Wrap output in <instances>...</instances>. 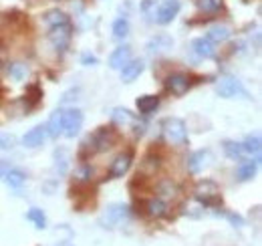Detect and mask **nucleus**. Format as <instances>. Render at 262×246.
Here are the masks:
<instances>
[{
    "label": "nucleus",
    "mask_w": 262,
    "mask_h": 246,
    "mask_svg": "<svg viewBox=\"0 0 262 246\" xmlns=\"http://www.w3.org/2000/svg\"><path fill=\"white\" fill-rule=\"evenodd\" d=\"M216 91L224 99H250V93L246 91V87L236 79V77H220V81L216 83Z\"/></svg>",
    "instance_id": "f257e3e1"
},
{
    "label": "nucleus",
    "mask_w": 262,
    "mask_h": 246,
    "mask_svg": "<svg viewBox=\"0 0 262 246\" xmlns=\"http://www.w3.org/2000/svg\"><path fill=\"white\" fill-rule=\"evenodd\" d=\"M129 218V208L125 204H111L105 208V212L99 218V224L103 228H115L119 224H123Z\"/></svg>",
    "instance_id": "f03ea898"
},
{
    "label": "nucleus",
    "mask_w": 262,
    "mask_h": 246,
    "mask_svg": "<svg viewBox=\"0 0 262 246\" xmlns=\"http://www.w3.org/2000/svg\"><path fill=\"white\" fill-rule=\"evenodd\" d=\"M164 135L165 139L173 146H184L188 141V129L186 123L178 117H169L164 121Z\"/></svg>",
    "instance_id": "7ed1b4c3"
},
{
    "label": "nucleus",
    "mask_w": 262,
    "mask_h": 246,
    "mask_svg": "<svg viewBox=\"0 0 262 246\" xmlns=\"http://www.w3.org/2000/svg\"><path fill=\"white\" fill-rule=\"evenodd\" d=\"M194 196H196L198 202H202L204 206H218V204H222L218 186L214 184V182H210V180H206V182H200V184L196 186V192H194Z\"/></svg>",
    "instance_id": "20e7f679"
},
{
    "label": "nucleus",
    "mask_w": 262,
    "mask_h": 246,
    "mask_svg": "<svg viewBox=\"0 0 262 246\" xmlns=\"http://www.w3.org/2000/svg\"><path fill=\"white\" fill-rule=\"evenodd\" d=\"M71 34H73V27L71 23L59 25V27H51L49 32V40L53 43V47L57 49V53H65L69 43H71Z\"/></svg>",
    "instance_id": "39448f33"
},
{
    "label": "nucleus",
    "mask_w": 262,
    "mask_h": 246,
    "mask_svg": "<svg viewBox=\"0 0 262 246\" xmlns=\"http://www.w3.org/2000/svg\"><path fill=\"white\" fill-rule=\"evenodd\" d=\"M89 141H91V148H93V152H107V150H111L115 144H117V133L113 131V129H107V127H101L97 133L93 135V137H89Z\"/></svg>",
    "instance_id": "423d86ee"
},
{
    "label": "nucleus",
    "mask_w": 262,
    "mask_h": 246,
    "mask_svg": "<svg viewBox=\"0 0 262 246\" xmlns=\"http://www.w3.org/2000/svg\"><path fill=\"white\" fill-rule=\"evenodd\" d=\"M83 127V113L79 109H63V135L75 137Z\"/></svg>",
    "instance_id": "0eeeda50"
},
{
    "label": "nucleus",
    "mask_w": 262,
    "mask_h": 246,
    "mask_svg": "<svg viewBox=\"0 0 262 246\" xmlns=\"http://www.w3.org/2000/svg\"><path fill=\"white\" fill-rule=\"evenodd\" d=\"M180 8H182L180 0H165L164 4L156 10V23L158 25H169L178 16Z\"/></svg>",
    "instance_id": "6e6552de"
},
{
    "label": "nucleus",
    "mask_w": 262,
    "mask_h": 246,
    "mask_svg": "<svg viewBox=\"0 0 262 246\" xmlns=\"http://www.w3.org/2000/svg\"><path fill=\"white\" fill-rule=\"evenodd\" d=\"M131 161H133V154H131V152L119 154L117 157H115V159H113L111 168H109V178H113V180H117V178H123V176L129 172Z\"/></svg>",
    "instance_id": "1a4fd4ad"
},
{
    "label": "nucleus",
    "mask_w": 262,
    "mask_h": 246,
    "mask_svg": "<svg viewBox=\"0 0 262 246\" xmlns=\"http://www.w3.org/2000/svg\"><path fill=\"white\" fill-rule=\"evenodd\" d=\"M47 137H49V135H47V127L36 125V127L27 131V135L23 137V144H25V148H29V150H36V148H40V146L45 144Z\"/></svg>",
    "instance_id": "9d476101"
},
{
    "label": "nucleus",
    "mask_w": 262,
    "mask_h": 246,
    "mask_svg": "<svg viewBox=\"0 0 262 246\" xmlns=\"http://www.w3.org/2000/svg\"><path fill=\"white\" fill-rule=\"evenodd\" d=\"M165 89L173 95H184V93L190 89V79L182 73H173L165 79Z\"/></svg>",
    "instance_id": "9b49d317"
},
{
    "label": "nucleus",
    "mask_w": 262,
    "mask_h": 246,
    "mask_svg": "<svg viewBox=\"0 0 262 246\" xmlns=\"http://www.w3.org/2000/svg\"><path fill=\"white\" fill-rule=\"evenodd\" d=\"M258 166H260V157L240 161V166H238V170H236L238 180H240V182H248V180H252V178L256 176V172H258Z\"/></svg>",
    "instance_id": "f8f14e48"
},
{
    "label": "nucleus",
    "mask_w": 262,
    "mask_h": 246,
    "mask_svg": "<svg viewBox=\"0 0 262 246\" xmlns=\"http://www.w3.org/2000/svg\"><path fill=\"white\" fill-rule=\"evenodd\" d=\"M129 61H131V49L127 45H123V47H117V49L111 53V57H109V67L115 69V71H121Z\"/></svg>",
    "instance_id": "ddd939ff"
},
{
    "label": "nucleus",
    "mask_w": 262,
    "mask_h": 246,
    "mask_svg": "<svg viewBox=\"0 0 262 246\" xmlns=\"http://www.w3.org/2000/svg\"><path fill=\"white\" fill-rule=\"evenodd\" d=\"M171 45H173L171 36H167V34H156V36L149 38V43H147V51H149L151 55H162V53H165V51L171 49Z\"/></svg>",
    "instance_id": "4468645a"
},
{
    "label": "nucleus",
    "mask_w": 262,
    "mask_h": 246,
    "mask_svg": "<svg viewBox=\"0 0 262 246\" xmlns=\"http://www.w3.org/2000/svg\"><path fill=\"white\" fill-rule=\"evenodd\" d=\"M210 152L208 150H200V152H194V154L188 157V170L192 172V174H198V172H202L206 166H208V161H210Z\"/></svg>",
    "instance_id": "2eb2a0df"
},
{
    "label": "nucleus",
    "mask_w": 262,
    "mask_h": 246,
    "mask_svg": "<svg viewBox=\"0 0 262 246\" xmlns=\"http://www.w3.org/2000/svg\"><path fill=\"white\" fill-rule=\"evenodd\" d=\"M192 49H194L196 57H200V59H212L216 55V47H214V43L210 38H196L192 43Z\"/></svg>",
    "instance_id": "dca6fc26"
},
{
    "label": "nucleus",
    "mask_w": 262,
    "mask_h": 246,
    "mask_svg": "<svg viewBox=\"0 0 262 246\" xmlns=\"http://www.w3.org/2000/svg\"><path fill=\"white\" fill-rule=\"evenodd\" d=\"M143 69H145V65L143 61H129L123 69H121V81L123 83H131V81H135L141 73H143Z\"/></svg>",
    "instance_id": "f3484780"
},
{
    "label": "nucleus",
    "mask_w": 262,
    "mask_h": 246,
    "mask_svg": "<svg viewBox=\"0 0 262 246\" xmlns=\"http://www.w3.org/2000/svg\"><path fill=\"white\" fill-rule=\"evenodd\" d=\"M47 135L53 137V139H57L59 135H63V109H57L51 115V119L47 123Z\"/></svg>",
    "instance_id": "a211bd4d"
},
{
    "label": "nucleus",
    "mask_w": 262,
    "mask_h": 246,
    "mask_svg": "<svg viewBox=\"0 0 262 246\" xmlns=\"http://www.w3.org/2000/svg\"><path fill=\"white\" fill-rule=\"evenodd\" d=\"M145 210H147V214L151 216V218H164L169 212V206H167V202L162 200V198H151L145 204Z\"/></svg>",
    "instance_id": "6ab92c4d"
},
{
    "label": "nucleus",
    "mask_w": 262,
    "mask_h": 246,
    "mask_svg": "<svg viewBox=\"0 0 262 246\" xmlns=\"http://www.w3.org/2000/svg\"><path fill=\"white\" fill-rule=\"evenodd\" d=\"M158 107H160V97H158V95H143V97L137 99V109H139V113H143V115L154 113Z\"/></svg>",
    "instance_id": "aec40b11"
},
{
    "label": "nucleus",
    "mask_w": 262,
    "mask_h": 246,
    "mask_svg": "<svg viewBox=\"0 0 262 246\" xmlns=\"http://www.w3.org/2000/svg\"><path fill=\"white\" fill-rule=\"evenodd\" d=\"M160 166H162V159L158 155H147L139 166V174L141 176H154L160 170Z\"/></svg>",
    "instance_id": "412c9836"
},
{
    "label": "nucleus",
    "mask_w": 262,
    "mask_h": 246,
    "mask_svg": "<svg viewBox=\"0 0 262 246\" xmlns=\"http://www.w3.org/2000/svg\"><path fill=\"white\" fill-rule=\"evenodd\" d=\"M4 182H6L8 188H20L27 182V174L23 170H18V168H10L6 172V176H4Z\"/></svg>",
    "instance_id": "4be33fe9"
},
{
    "label": "nucleus",
    "mask_w": 262,
    "mask_h": 246,
    "mask_svg": "<svg viewBox=\"0 0 262 246\" xmlns=\"http://www.w3.org/2000/svg\"><path fill=\"white\" fill-rule=\"evenodd\" d=\"M69 166H71V155L67 150H57L55 152V170H57V174H61V176H65L67 172H69Z\"/></svg>",
    "instance_id": "5701e85b"
},
{
    "label": "nucleus",
    "mask_w": 262,
    "mask_h": 246,
    "mask_svg": "<svg viewBox=\"0 0 262 246\" xmlns=\"http://www.w3.org/2000/svg\"><path fill=\"white\" fill-rule=\"evenodd\" d=\"M242 150H244V155H254V157H260V150H262V141L258 135H248L242 144Z\"/></svg>",
    "instance_id": "b1692460"
},
{
    "label": "nucleus",
    "mask_w": 262,
    "mask_h": 246,
    "mask_svg": "<svg viewBox=\"0 0 262 246\" xmlns=\"http://www.w3.org/2000/svg\"><path fill=\"white\" fill-rule=\"evenodd\" d=\"M45 23H47L49 29H51V27H59V25L69 23V16H67L63 10H49V12L45 14Z\"/></svg>",
    "instance_id": "393cba45"
},
{
    "label": "nucleus",
    "mask_w": 262,
    "mask_h": 246,
    "mask_svg": "<svg viewBox=\"0 0 262 246\" xmlns=\"http://www.w3.org/2000/svg\"><path fill=\"white\" fill-rule=\"evenodd\" d=\"M230 34H232V32H230L228 27H220V25H218V27H212V29L208 31V36H206V38H210L212 43H224V40L230 38Z\"/></svg>",
    "instance_id": "a878e982"
},
{
    "label": "nucleus",
    "mask_w": 262,
    "mask_h": 246,
    "mask_svg": "<svg viewBox=\"0 0 262 246\" xmlns=\"http://www.w3.org/2000/svg\"><path fill=\"white\" fill-rule=\"evenodd\" d=\"M127 34H129V20L127 18H117L113 23V38L123 40V38H127Z\"/></svg>",
    "instance_id": "bb28decb"
},
{
    "label": "nucleus",
    "mask_w": 262,
    "mask_h": 246,
    "mask_svg": "<svg viewBox=\"0 0 262 246\" xmlns=\"http://www.w3.org/2000/svg\"><path fill=\"white\" fill-rule=\"evenodd\" d=\"M158 194H162V200H169L178 196V186L173 184L171 180H164L158 184Z\"/></svg>",
    "instance_id": "cd10ccee"
},
{
    "label": "nucleus",
    "mask_w": 262,
    "mask_h": 246,
    "mask_svg": "<svg viewBox=\"0 0 262 246\" xmlns=\"http://www.w3.org/2000/svg\"><path fill=\"white\" fill-rule=\"evenodd\" d=\"M111 119H113V123H117V125H129V123H133V115H131L127 109L117 107V109H113Z\"/></svg>",
    "instance_id": "c85d7f7f"
},
{
    "label": "nucleus",
    "mask_w": 262,
    "mask_h": 246,
    "mask_svg": "<svg viewBox=\"0 0 262 246\" xmlns=\"http://www.w3.org/2000/svg\"><path fill=\"white\" fill-rule=\"evenodd\" d=\"M8 73H10V77H12L14 81H23V79L29 75V67H27L25 63H12V65L8 67Z\"/></svg>",
    "instance_id": "c756f323"
},
{
    "label": "nucleus",
    "mask_w": 262,
    "mask_h": 246,
    "mask_svg": "<svg viewBox=\"0 0 262 246\" xmlns=\"http://www.w3.org/2000/svg\"><path fill=\"white\" fill-rule=\"evenodd\" d=\"M27 218L33 222L38 230L47 228V218H45V214H42V210H38V208H31V210L27 212Z\"/></svg>",
    "instance_id": "7c9ffc66"
},
{
    "label": "nucleus",
    "mask_w": 262,
    "mask_h": 246,
    "mask_svg": "<svg viewBox=\"0 0 262 246\" xmlns=\"http://www.w3.org/2000/svg\"><path fill=\"white\" fill-rule=\"evenodd\" d=\"M224 152L228 157L232 159H240L244 155V150H242V144H236V141H224Z\"/></svg>",
    "instance_id": "2f4dec72"
},
{
    "label": "nucleus",
    "mask_w": 262,
    "mask_h": 246,
    "mask_svg": "<svg viewBox=\"0 0 262 246\" xmlns=\"http://www.w3.org/2000/svg\"><path fill=\"white\" fill-rule=\"evenodd\" d=\"M14 146H16V137L0 131V152H10V150H14Z\"/></svg>",
    "instance_id": "473e14b6"
},
{
    "label": "nucleus",
    "mask_w": 262,
    "mask_h": 246,
    "mask_svg": "<svg viewBox=\"0 0 262 246\" xmlns=\"http://www.w3.org/2000/svg\"><path fill=\"white\" fill-rule=\"evenodd\" d=\"M222 6V0H198V8L202 12H216Z\"/></svg>",
    "instance_id": "72a5a7b5"
},
{
    "label": "nucleus",
    "mask_w": 262,
    "mask_h": 246,
    "mask_svg": "<svg viewBox=\"0 0 262 246\" xmlns=\"http://www.w3.org/2000/svg\"><path fill=\"white\" fill-rule=\"evenodd\" d=\"M8 170H10V163L2 159V161H0V180H4V176H6Z\"/></svg>",
    "instance_id": "f704fd0d"
},
{
    "label": "nucleus",
    "mask_w": 262,
    "mask_h": 246,
    "mask_svg": "<svg viewBox=\"0 0 262 246\" xmlns=\"http://www.w3.org/2000/svg\"><path fill=\"white\" fill-rule=\"evenodd\" d=\"M228 220L232 222V224H236V226H242V224H244V220L236 214H228Z\"/></svg>",
    "instance_id": "c9c22d12"
},
{
    "label": "nucleus",
    "mask_w": 262,
    "mask_h": 246,
    "mask_svg": "<svg viewBox=\"0 0 262 246\" xmlns=\"http://www.w3.org/2000/svg\"><path fill=\"white\" fill-rule=\"evenodd\" d=\"M83 63H85V65H95L97 59H95V57H91V55H85V57H83Z\"/></svg>",
    "instance_id": "e433bc0d"
},
{
    "label": "nucleus",
    "mask_w": 262,
    "mask_h": 246,
    "mask_svg": "<svg viewBox=\"0 0 262 246\" xmlns=\"http://www.w3.org/2000/svg\"><path fill=\"white\" fill-rule=\"evenodd\" d=\"M63 246H71V244H63Z\"/></svg>",
    "instance_id": "4c0bfd02"
}]
</instances>
